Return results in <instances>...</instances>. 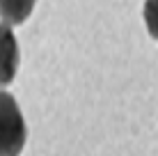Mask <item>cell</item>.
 Masks as SVG:
<instances>
[{
    "label": "cell",
    "instance_id": "3",
    "mask_svg": "<svg viewBox=\"0 0 158 156\" xmlns=\"http://www.w3.org/2000/svg\"><path fill=\"white\" fill-rule=\"evenodd\" d=\"M37 0H0V16L9 25H21L32 14Z\"/></svg>",
    "mask_w": 158,
    "mask_h": 156
},
{
    "label": "cell",
    "instance_id": "4",
    "mask_svg": "<svg viewBox=\"0 0 158 156\" xmlns=\"http://www.w3.org/2000/svg\"><path fill=\"white\" fill-rule=\"evenodd\" d=\"M144 25L154 39H158V0H144Z\"/></svg>",
    "mask_w": 158,
    "mask_h": 156
},
{
    "label": "cell",
    "instance_id": "1",
    "mask_svg": "<svg viewBox=\"0 0 158 156\" xmlns=\"http://www.w3.org/2000/svg\"><path fill=\"white\" fill-rule=\"evenodd\" d=\"M28 129L19 103L12 94L0 92V156H21Z\"/></svg>",
    "mask_w": 158,
    "mask_h": 156
},
{
    "label": "cell",
    "instance_id": "2",
    "mask_svg": "<svg viewBox=\"0 0 158 156\" xmlns=\"http://www.w3.org/2000/svg\"><path fill=\"white\" fill-rule=\"evenodd\" d=\"M19 71V44L9 23H0V85H9Z\"/></svg>",
    "mask_w": 158,
    "mask_h": 156
}]
</instances>
